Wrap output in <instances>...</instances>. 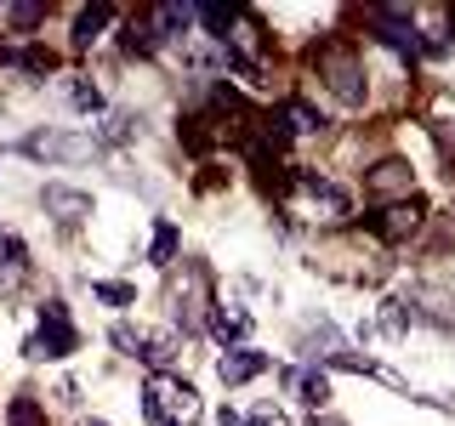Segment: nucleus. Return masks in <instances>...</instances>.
Returning a JSON list of instances; mask_svg holds the SVG:
<instances>
[{"mask_svg": "<svg viewBox=\"0 0 455 426\" xmlns=\"http://www.w3.org/2000/svg\"><path fill=\"white\" fill-rule=\"evenodd\" d=\"M142 415L154 426H188V421H199V392L182 375H148V387H142Z\"/></svg>", "mask_w": 455, "mask_h": 426, "instance_id": "f257e3e1", "label": "nucleus"}, {"mask_svg": "<svg viewBox=\"0 0 455 426\" xmlns=\"http://www.w3.org/2000/svg\"><path fill=\"white\" fill-rule=\"evenodd\" d=\"M313 68H319V80H324V91L336 97L341 108H364V63H359V51L353 46H324V51H313Z\"/></svg>", "mask_w": 455, "mask_h": 426, "instance_id": "f03ea898", "label": "nucleus"}, {"mask_svg": "<svg viewBox=\"0 0 455 426\" xmlns=\"http://www.w3.org/2000/svg\"><path fill=\"white\" fill-rule=\"evenodd\" d=\"M75 347H80V335H75V324H68V307L46 302L40 307V335L23 341V359H68Z\"/></svg>", "mask_w": 455, "mask_h": 426, "instance_id": "7ed1b4c3", "label": "nucleus"}, {"mask_svg": "<svg viewBox=\"0 0 455 426\" xmlns=\"http://www.w3.org/2000/svg\"><path fill=\"white\" fill-rule=\"evenodd\" d=\"M171 302H177V324H182V335L188 330H199V324L211 319V279H205V267L199 262H188L182 267V284H177V296H171Z\"/></svg>", "mask_w": 455, "mask_h": 426, "instance_id": "20e7f679", "label": "nucleus"}, {"mask_svg": "<svg viewBox=\"0 0 455 426\" xmlns=\"http://www.w3.org/2000/svg\"><path fill=\"white\" fill-rule=\"evenodd\" d=\"M296 193L307 199V210H313L319 222H341V217L353 210V193L336 188L331 177H313V170H302V177H296Z\"/></svg>", "mask_w": 455, "mask_h": 426, "instance_id": "39448f33", "label": "nucleus"}, {"mask_svg": "<svg viewBox=\"0 0 455 426\" xmlns=\"http://www.w3.org/2000/svg\"><path fill=\"white\" fill-rule=\"evenodd\" d=\"M23 154H28V160H57V165H75V160H92V154H97V137L35 131V137H23Z\"/></svg>", "mask_w": 455, "mask_h": 426, "instance_id": "423d86ee", "label": "nucleus"}, {"mask_svg": "<svg viewBox=\"0 0 455 426\" xmlns=\"http://www.w3.org/2000/svg\"><path fill=\"white\" fill-rule=\"evenodd\" d=\"M364 23L376 28V35L387 40L393 51H410V57H416V51L427 46L421 28H416V18H410V12H398V6H370V12H364Z\"/></svg>", "mask_w": 455, "mask_h": 426, "instance_id": "0eeeda50", "label": "nucleus"}, {"mask_svg": "<svg viewBox=\"0 0 455 426\" xmlns=\"http://www.w3.org/2000/svg\"><path fill=\"white\" fill-rule=\"evenodd\" d=\"M404 302H410L416 319L438 324V330H455V290H450V284H416Z\"/></svg>", "mask_w": 455, "mask_h": 426, "instance_id": "6e6552de", "label": "nucleus"}, {"mask_svg": "<svg viewBox=\"0 0 455 426\" xmlns=\"http://www.w3.org/2000/svg\"><path fill=\"white\" fill-rule=\"evenodd\" d=\"M40 205H46V217L63 222V227H80L85 217H92V193H85V188H68V182H46Z\"/></svg>", "mask_w": 455, "mask_h": 426, "instance_id": "1a4fd4ad", "label": "nucleus"}, {"mask_svg": "<svg viewBox=\"0 0 455 426\" xmlns=\"http://www.w3.org/2000/svg\"><path fill=\"white\" fill-rule=\"evenodd\" d=\"M284 392H291L296 404H307L313 415H324V404H331V375H324L319 364H302V369H284Z\"/></svg>", "mask_w": 455, "mask_h": 426, "instance_id": "9d476101", "label": "nucleus"}, {"mask_svg": "<svg viewBox=\"0 0 455 426\" xmlns=\"http://www.w3.org/2000/svg\"><path fill=\"white\" fill-rule=\"evenodd\" d=\"M421 199H398V205H387V210H376V217H370V227H376L381 239H387V245H404L410 233H416L421 227Z\"/></svg>", "mask_w": 455, "mask_h": 426, "instance_id": "9b49d317", "label": "nucleus"}, {"mask_svg": "<svg viewBox=\"0 0 455 426\" xmlns=\"http://www.w3.org/2000/svg\"><path fill=\"white\" fill-rule=\"evenodd\" d=\"M416 188V170H410V160H381V165H370L364 170V193L370 199H393V193H404Z\"/></svg>", "mask_w": 455, "mask_h": 426, "instance_id": "f8f14e48", "label": "nucleus"}, {"mask_svg": "<svg viewBox=\"0 0 455 426\" xmlns=\"http://www.w3.org/2000/svg\"><path fill=\"white\" fill-rule=\"evenodd\" d=\"M267 364H274V359H267V352H256V347H228L222 359H217V375L228 381V387H245V381H256Z\"/></svg>", "mask_w": 455, "mask_h": 426, "instance_id": "ddd939ff", "label": "nucleus"}, {"mask_svg": "<svg viewBox=\"0 0 455 426\" xmlns=\"http://www.w3.org/2000/svg\"><path fill=\"white\" fill-rule=\"evenodd\" d=\"M211 335H217V341H234V347H239V341H245L251 335V312H239L234 302H217V307H211Z\"/></svg>", "mask_w": 455, "mask_h": 426, "instance_id": "4468645a", "label": "nucleus"}, {"mask_svg": "<svg viewBox=\"0 0 455 426\" xmlns=\"http://www.w3.org/2000/svg\"><path fill=\"white\" fill-rule=\"evenodd\" d=\"M108 23H114V6H80V12H75V46L85 51Z\"/></svg>", "mask_w": 455, "mask_h": 426, "instance_id": "2eb2a0df", "label": "nucleus"}, {"mask_svg": "<svg viewBox=\"0 0 455 426\" xmlns=\"http://www.w3.org/2000/svg\"><path fill=\"white\" fill-rule=\"evenodd\" d=\"M28 273V250L18 233H0V284H18Z\"/></svg>", "mask_w": 455, "mask_h": 426, "instance_id": "dca6fc26", "label": "nucleus"}, {"mask_svg": "<svg viewBox=\"0 0 455 426\" xmlns=\"http://www.w3.org/2000/svg\"><path fill=\"white\" fill-rule=\"evenodd\" d=\"M410 319H416V312H410L404 296H387V302H381V335H387V341L404 335V330H410Z\"/></svg>", "mask_w": 455, "mask_h": 426, "instance_id": "f3484780", "label": "nucleus"}, {"mask_svg": "<svg viewBox=\"0 0 455 426\" xmlns=\"http://www.w3.org/2000/svg\"><path fill=\"white\" fill-rule=\"evenodd\" d=\"M177 245H182L177 222H160V227H154V245H148V262H154V267H171V256H177Z\"/></svg>", "mask_w": 455, "mask_h": 426, "instance_id": "a211bd4d", "label": "nucleus"}, {"mask_svg": "<svg viewBox=\"0 0 455 426\" xmlns=\"http://www.w3.org/2000/svg\"><path fill=\"white\" fill-rule=\"evenodd\" d=\"M284 120H291V131H324V114L313 108V103H302V97L284 103Z\"/></svg>", "mask_w": 455, "mask_h": 426, "instance_id": "6ab92c4d", "label": "nucleus"}, {"mask_svg": "<svg viewBox=\"0 0 455 426\" xmlns=\"http://www.w3.org/2000/svg\"><path fill=\"white\" fill-rule=\"evenodd\" d=\"M68 103H75L80 114H103V91H97L85 75H75V80H68Z\"/></svg>", "mask_w": 455, "mask_h": 426, "instance_id": "aec40b11", "label": "nucleus"}, {"mask_svg": "<svg viewBox=\"0 0 455 426\" xmlns=\"http://www.w3.org/2000/svg\"><path fill=\"white\" fill-rule=\"evenodd\" d=\"M92 296H97V302H108V307H132L137 302V290H132V284H120V279H97Z\"/></svg>", "mask_w": 455, "mask_h": 426, "instance_id": "412c9836", "label": "nucleus"}, {"mask_svg": "<svg viewBox=\"0 0 455 426\" xmlns=\"http://www.w3.org/2000/svg\"><path fill=\"white\" fill-rule=\"evenodd\" d=\"M0 23H12V28H35V23H46V6H35V0H23V6H0Z\"/></svg>", "mask_w": 455, "mask_h": 426, "instance_id": "4be33fe9", "label": "nucleus"}, {"mask_svg": "<svg viewBox=\"0 0 455 426\" xmlns=\"http://www.w3.org/2000/svg\"><path fill=\"white\" fill-rule=\"evenodd\" d=\"M108 341H114V347H120L125 352V359H142V341H148V330H132V324H114V330H108Z\"/></svg>", "mask_w": 455, "mask_h": 426, "instance_id": "5701e85b", "label": "nucleus"}, {"mask_svg": "<svg viewBox=\"0 0 455 426\" xmlns=\"http://www.w3.org/2000/svg\"><path fill=\"white\" fill-rule=\"evenodd\" d=\"M6 426H46V421H40V404H35V398H12V404H6Z\"/></svg>", "mask_w": 455, "mask_h": 426, "instance_id": "b1692460", "label": "nucleus"}, {"mask_svg": "<svg viewBox=\"0 0 455 426\" xmlns=\"http://www.w3.org/2000/svg\"><path fill=\"white\" fill-rule=\"evenodd\" d=\"M142 131V120H137V114H114V120L103 125V142H132Z\"/></svg>", "mask_w": 455, "mask_h": 426, "instance_id": "393cba45", "label": "nucleus"}, {"mask_svg": "<svg viewBox=\"0 0 455 426\" xmlns=\"http://www.w3.org/2000/svg\"><path fill=\"white\" fill-rule=\"evenodd\" d=\"M245 421H251V426H291V415H284V409H274V404H256Z\"/></svg>", "mask_w": 455, "mask_h": 426, "instance_id": "a878e982", "label": "nucleus"}, {"mask_svg": "<svg viewBox=\"0 0 455 426\" xmlns=\"http://www.w3.org/2000/svg\"><path fill=\"white\" fill-rule=\"evenodd\" d=\"M313 426H347V421H336V415H313Z\"/></svg>", "mask_w": 455, "mask_h": 426, "instance_id": "bb28decb", "label": "nucleus"}, {"mask_svg": "<svg viewBox=\"0 0 455 426\" xmlns=\"http://www.w3.org/2000/svg\"><path fill=\"white\" fill-rule=\"evenodd\" d=\"M80 426H108V421H80Z\"/></svg>", "mask_w": 455, "mask_h": 426, "instance_id": "cd10ccee", "label": "nucleus"}, {"mask_svg": "<svg viewBox=\"0 0 455 426\" xmlns=\"http://www.w3.org/2000/svg\"><path fill=\"white\" fill-rule=\"evenodd\" d=\"M450 23H455V12H450Z\"/></svg>", "mask_w": 455, "mask_h": 426, "instance_id": "c85d7f7f", "label": "nucleus"}]
</instances>
